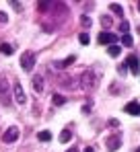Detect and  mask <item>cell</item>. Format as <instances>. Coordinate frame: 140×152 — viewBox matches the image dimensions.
<instances>
[{"instance_id": "obj_3", "label": "cell", "mask_w": 140, "mask_h": 152, "mask_svg": "<svg viewBox=\"0 0 140 152\" xmlns=\"http://www.w3.org/2000/svg\"><path fill=\"white\" fill-rule=\"evenodd\" d=\"M21 66H23L25 72L33 70V66H35V53L33 51H25L23 56H21Z\"/></svg>"}, {"instance_id": "obj_7", "label": "cell", "mask_w": 140, "mask_h": 152, "mask_svg": "<svg viewBox=\"0 0 140 152\" xmlns=\"http://www.w3.org/2000/svg\"><path fill=\"white\" fill-rule=\"evenodd\" d=\"M13 93H15V101L19 103V105H25L27 103V95H25V91H23V86L17 82L15 86H13Z\"/></svg>"}, {"instance_id": "obj_10", "label": "cell", "mask_w": 140, "mask_h": 152, "mask_svg": "<svg viewBox=\"0 0 140 152\" xmlns=\"http://www.w3.org/2000/svg\"><path fill=\"white\" fill-rule=\"evenodd\" d=\"M124 109H126V113H130V115H136V117L140 115V103H136V101L128 103Z\"/></svg>"}, {"instance_id": "obj_5", "label": "cell", "mask_w": 140, "mask_h": 152, "mask_svg": "<svg viewBox=\"0 0 140 152\" xmlns=\"http://www.w3.org/2000/svg\"><path fill=\"white\" fill-rule=\"evenodd\" d=\"M126 66L130 68V72H132V74H136V76L140 74V66H138V56H134V53H132V56H128V58H126Z\"/></svg>"}, {"instance_id": "obj_25", "label": "cell", "mask_w": 140, "mask_h": 152, "mask_svg": "<svg viewBox=\"0 0 140 152\" xmlns=\"http://www.w3.org/2000/svg\"><path fill=\"white\" fill-rule=\"evenodd\" d=\"M66 152H78V150H76V148H70V150H66Z\"/></svg>"}, {"instance_id": "obj_24", "label": "cell", "mask_w": 140, "mask_h": 152, "mask_svg": "<svg viewBox=\"0 0 140 152\" xmlns=\"http://www.w3.org/2000/svg\"><path fill=\"white\" fill-rule=\"evenodd\" d=\"M85 152H95L93 148H89V146H87V148H85Z\"/></svg>"}, {"instance_id": "obj_1", "label": "cell", "mask_w": 140, "mask_h": 152, "mask_svg": "<svg viewBox=\"0 0 140 152\" xmlns=\"http://www.w3.org/2000/svg\"><path fill=\"white\" fill-rule=\"evenodd\" d=\"M0 103H2L4 107H8V105L13 103L10 86H8V80H6V76H4V74H0Z\"/></svg>"}, {"instance_id": "obj_15", "label": "cell", "mask_w": 140, "mask_h": 152, "mask_svg": "<svg viewBox=\"0 0 140 152\" xmlns=\"http://www.w3.org/2000/svg\"><path fill=\"white\" fill-rule=\"evenodd\" d=\"M122 43H124L126 48H130V45L134 43V39H132V35H128V33H126V35H122Z\"/></svg>"}, {"instance_id": "obj_20", "label": "cell", "mask_w": 140, "mask_h": 152, "mask_svg": "<svg viewBox=\"0 0 140 152\" xmlns=\"http://www.w3.org/2000/svg\"><path fill=\"white\" fill-rule=\"evenodd\" d=\"M119 29H122V33L126 35V33H128V29H130V25H128V21H122V23H119Z\"/></svg>"}, {"instance_id": "obj_18", "label": "cell", "mask_w": 140, "mask_h": 152, "mask_svg": "<svg viewBox=\"0 0 140 152\" xmlns=\"http://www.w3.org/2000/svg\"><path fill=\"white\" fill-rule=\"evenodd\" d=\"M78 41H80L83 45H89V41H91V37H89V33H80V35H78Z\"/></svg>"}, {"instance_id": "obj_21", "label": "cell", "mask_w": 140, "mask_h": 152, "mask_svg": "<svg viewBox=\"0 0 140 152\" xmlns=\"http://www.w3.org/2000/svg\"><path fill=\"white\" fill-rule=\"evenodd\" d=\"M101 25L109 27V25H111V19H109V17H101Z\"/></svg>"}, {"instance_id": "obj_2", "label": "cell", "mask_w": 140, "mask_h": 152, "mask_svg": "<svg viewBox=\"0 0 140 152\" xmlns=\"http://www.w3.org/2000/svg\"><path fill=\"white\" fill-rule=\"evenodd\" d=\"M80 80H83V86L89 88V91H93L95 86H97V82H99V78H97V74H95V70H91V68L83 72Z\"/></svg>"}, {"instance_id": "obj_9", "label": "cell", "mask_w": 140, "mask_h": 152, "mask_svg": "<svg viewBox=\"0 0 140 152\" xmlns=\"http://www.w3.org/2000/svg\"><path fill=\"white\" fill-rule=\"evenodd\" d=\"M76 62V56H68V58H64V60H58V62H54V68H58V70H64V68H68L70 64H74Z\"/></svg>"}, {"instance_id": "obj_19", "label": "cell", "mask_w": 140, "mask_h": 152, "mask_svg": "<svg viewBox=\"0 0 140 152\" xmlns=\"http://www.w3.org/2000/svg\"><path fill=\"white\" fill-rule=\"evenodd\" d=\"M0 51H2V53H6V56H10V53H13V45L2 43V45H0Z\"/></svg>"}, {"instance_id": "obj_23", "label": "cell", "mask_w": 140, "mask_h": 152, "mask_svg": "<svg viewBox=\"0 0 140 152\" xmlns=\"http://www.w3.org/2000/svg\"><path fill=\"white\" fill-rule=\"evenodd\" d=\"M0 23H8V17H6V12H2V10H0Z\"/></svg>"}, {"instance_id": "obj_14", "label": "cell", "mask_w": 140, "mask_h": 152, "mask_svg": "<svg viewBox=\"0 0 140 152\" xmlns=\"http://www.w3.org/2000/svg\"><path fill=\"white\" fill-rule=\"evenodd\" d=\"M52 101H54V105H58V107H62V105L66 103V99H64L62 95H54V97H52Z\"/></svg>"}, {"instance_id": "obj_22", "label": "cell", "mask_w": 140, "mask_h": 152, "mask_svg": "<svg viewBox=\"0 0 140 152\" xmlns=\"http://www.w3.org/2000/svg\"><path fill=\"white\" fill-rule=\"evenodd\" d=\"M80 23H83L85 27H91V19H89V17H83V19H80Z\"/></svg>"}, {"instance_id": "obj_26", "label": "cell", "mask_w": 140, "mask_h": 152, "mask_svg": "<svg viewBox=\"0 0 140 152\" xmlns=\"http://www.w3.org/2000/svg\"><path fill=\"white\" fill-rule=\"evenodd\" d=\"M138 10H140V2H138Z\"/></svg>"}, {"instance_id": "obj_17", "label": "cell", "mask_w": 140, "mask_h": 152, "mask_svg": "<svg viewBox=\"0 0 140 152\" xmlns=\"http://www.w3.org/2000/svg\"><path fill=\"white\" fill-rule=\"evenodd\" d=\"M119 48H117V45H109V50H107V53H109V56H111V58H117V56H119Z\"/></svg>"}, {"instance_id": "obj_27", "label": "cell", "mask_w": 140, "mask_h": 152, "mask_svg": "<svg viewBox=\"0 0 140 152\" xmlns=\"http://www.w3.org/2000/svg\"><path fill=\"white\" fill-rule=\"evenodd\" d=\"M136 152H140V148H138V150H136Z\"/></svg>"}, {"instance_id": "obj_4", "label": "cell", "mask_w": 140, "mask_h": 152, "mask_svg": "<svg viewBox=\"0 0 140 152\" xmlns=\"http://www.w3.org/2000/svg\"><path fill=\"white\" fill-rule=\"evenodd\" d=\"M101 45H116L117 41V35L116 33H109V31H103V33H99V39H97Z\"/></svg>"}, {"instance_id": "obj_11", "label": "cell", "mask_w": 140, "mask_h": 152, "mask_svg": "<svg viewBox=\"0 0 140 152\" xmlns=\"http://www.w3.org/2000/svg\"><path fill=\"white\" fill-rule=\"evenodd\" d=\"M33 91L39 95V93H43V76H33Z\"/></svg>"}, {"instance_id": "obj_8", "label": "cell", "mask_w": 140, "mask_h": 152, "mask_svg": "<svg viewBox=\"0 0 140 152\" xmlns=\"http://www.w3.org/2000/svg\"><path fill=\"white\" fill-rule=\"evenodd\" d=\"M17 138H19V129H17L15 126H13V127H8V129L4 132V136H2V140H4L6 144H10V142H15Z\"/></svg>"}, {"instance_id": "obj_6", "label": "cell", "mask_w": 140, "mask_h": 152, "mask_svg": "<svg viewBox=\"0 0 140 152\" xmlns=\"http://www.w3.org/2000/svg\"><path fill=\"white\" fill-rule=\"evenodd\" d=\"M119 146H122V136L119 134H113V136L107 138V150L109 152H116Z\"/></svg>"}, {"instance_id": "obj_13", "label": "cell", "mask_w": 140, "mask_h": 152, "mask_svg": "<svg viewBox=\"0 0 140 152\" xmlns=\"http://www.w3.org/2000/svg\"><path fill=\"white\" fill-rule=\"evenodd\" d=\"M109 10H111V12H116V15H119V17L124 15V8H122L119 4H116V2H113V4H109Z\"/></svg>"}, {"instance_id": "obj_16", "label": "cell", "mask_w": 140, "mask_h": 152, "mask_svg": "<svg viewBox=\"0 0 140 152\" xmlns=\"http://www.w3.org/2000/svg\"><path fill=\"white\" fill-rule=\"evenodd\" d=\"M37 138H39L41 142H49V140H52V134H49V132H39Z\"/></svg>"}, {"instance_id": "obj_12", "label": "cell", "mask_w": 140, "mask_h": 152, "mask_svg": "<svg viewBox=\"0 0 140 152\" xmlns=\"http://www.w3.org/2000/svg\"><path fill=\"white\" fill-rule=\"evenodd\" d=\"M70 138H72V132H68V129H64V132L60 134V142H62V144H66Z\"/></svg>"}]
</instances>
